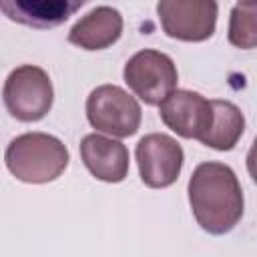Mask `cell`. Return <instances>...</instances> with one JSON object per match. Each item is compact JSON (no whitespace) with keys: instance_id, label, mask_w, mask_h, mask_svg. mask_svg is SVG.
<instances>
[{"instance_id":"1","label":"cell","mask_w":257,"mask_h":257,"mask_svg":"<svg viewBox=\"0 0 257 257\" xmlns=\"http://www.w3.org/2000/svg\"><path fill=\"white\" fill-rule=\"evenodd\" d=\"M187 193L199 227L211 235L229 233L243 217V189L225 163H201L189 179Z\"/></svg>"},{"instance_id":"2","label":"cell","mask_w":257,"mask_h":257,"mask_svg":"<svg viewBox=\"0 0 257 257\" xmlns=\"http://www.w3.org/2000/svg\"><path fill=\"white\" fill-rule=\"evenodd\" d=\"M8 171L22 183L42 185L58 179L70 155L64 143L46 133H24L10 141L4 153Z\"/></svg>"},{"instance_id":"3","label":"cell","mask_w":257,"mask_h":257,"mask_svg":"<svg viewBox=\"0 0 257 257\" xmlns=\"http://www.w3.org/2000/svg\"><path fill=\"white\" fill-rule=\"evenodd\" d=\"M6 110L22 122H36L48 114L54 100V88L44 68L22 64L14 68L2 88Z\"/></svg>"},{"instance_id":"4","label":"cell","mask_w":257,"mask_h":257,"mask_svg":"<svg viewBox=\"0 0 257 257\" xmlns=\"http://www.w3.org/2000/svg\"><path fill=\"white\" fill-rule=\"evenodd\" d=\"M86 118L92 128L124 139L139 131L143 110L137 98L120 86L100 84L86 98Z\"/></svg>"},{"instance_id":"5","label":"cell","mask_w":257,"mask_h":257,"mask_svg":"<svg viewBox=\"0 0 257 257\" xmlns=\"http://www.w3.org/2000/svg\"><path fill=\"white\" fill-rule=\"evenodd\" d=\"M122 78L126 86L145 102V104H159L165 100L179 82L177 66L173 58L159 50H139L133 54L124 68Z\"/></svg>"},{"instance_id":"6","label":"cell","mask_w":257,"mask_h":257,"mask_svg":"<svg viewBox=\"0 0 257 257\" xmlns=\"http://www.w3.org/2000/svg\"><path fill=\"white\" fill-rule=\"evenodd\" d=\"M157 16L169 38L203 42L215 34L219 6L217 0H159Z\"/></svg>"},{"instance_id":"7","label":"cell","mask_w":257,"mask_h":257,"mask_svg":"<svg viewBox=\"0 0 257 257\" xmlns=\"http://www.w3.org/2000/svg\"><path fill=\"white\" fill-rule=\"evenodd\" d=\"M135 157L141 181L151 189L171 187L179 179L185 161L181 145L165 133L145 135L137 143Z\"/></svg>"},{"instance_id":"8","label":"cell","mask_w":257,"mask_h":257,"mask_svg":"<svg viewBox=\"0 0 257 257\" xmlns=\"http://www.w3.org/2000/svg\"><path fill=\"white\" fill-rule=\"evenodd\" d=\"M161 120L183 139L201 141L213 118V104L203 94L193 90H173L159 102Z\"/></svg>"},{"instance_id":"9","label":"cell","mask_w":257,"mask_h":257,"mask_svg":"<svg viewBox=\"0 0 257 257\" xmlns=\"http://www.w3.org/2000/svg\"><path fill=\"white\" fill-rule=\"evenodd\" d=\"M88 0H0V12L22 26L50 30L64 24Z\"/></svg>"},{"instance_id":"10","label":"cell","mask_w":257,"mask_h":257,"mask_svg":"<svg viewBox=\"0 0 257 257\" xmlns=\"http://www.w3.org/2000/svg\"><path fill=\"white\" fill-rule=\"evenodd\" d=\"M80 159L90 175L104 183H120L128 175V149L102 135H86L80 141Z\"/></svg>"},{"instance_id":"11","label":"cell","mask_w":257,"mask_h":257,"mask_svg":"<svg viewBox=\"0 0 257 257\" xmlns=\"http://www.w3.org/2000/svg\"><path fill=\"white\" fill-rule=\"evenodd\" d=\"M122 34V16L112 6H96L82 16L68 32V42L82 50L112 46Z\"/></svg>"},{"instance_id":"12","label":"cell","mask_w":257,"mask_h":257,"mask_svg":"<svg viewBox=\"0 0 257 257\" xmlns=\"http://www.w3.org/2000/svg\"><path fill=\"white\" fill-rule=\"evenodd\" d=\"M213 118L207 135L199 141L201 145L215 151H231L239 143L245 131V116L237 104L231 100L213 98Z\"/></svg>"},{"instance_id":"13","label":"cell","mask_w":257,"mask_h":257,"mask_svg":"<svg viewBox=\"0 0 257 257\" xmlns=\"http://www.w3.org/2000/svg\"><path fill=\"white\" fill-rule=\"evenodd\" d=\"M229 42L251 50L257 44V0H239L229 18Z\"/></svg>"}]
</instances>
